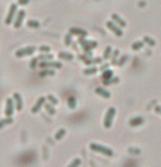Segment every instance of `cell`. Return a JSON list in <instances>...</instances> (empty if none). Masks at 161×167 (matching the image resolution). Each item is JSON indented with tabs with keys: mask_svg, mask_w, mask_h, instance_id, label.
Masks as SVG:
<instances>
[{
	"mask_svg": "<svg viewBox=\"0 0 161 167\" xmlns=\"http://www.w3.org/2000/svg\"><path fill=\"white\" fill-rule=\"evenodd\" d=\"M102 60H103V58H88L87 60H85V62H86L87 64H101L102 62Z\"/></svg>",
	"mask_w": 161,
	"mask_h": 167,
	"instance_id": "ffe728a7",
	"label": "cell"
},
{
	"mask_svg": "<svg viewBox=\"0 0 161 167\" xmlns=\"http://www.w3.org/2000/svg\"><path fill=\"white\" fill-rule=\"evenodd\" d=\"M25 15H26V12L24 10H20L18 11V13H17V17L15 19V22H13V26H15V29H20L22 25V22L24 20Z\"/></svg>",
	"mask_w": 161,
	"mask_h": 167,
	"instance_id": "9c48e42d",
	"label": "cell"
},
{
	"mask_svg": "<svg viewBox=\"0 0 161 167\" xmlns=\"http://www.w3.org/2000/svg\"><path fill=\"white\" fill-rule=\"evenodd\" d=\"M90 150H92L93 152L103 154L105 156H113V155H114L113 150L110 149V147H107V146L102 145V144H99V143H91V144H90Z\"/></svg>",
	"mask_w": 161,
	"mask_h": 167,
	"instance_id": "6da1fadb",
	"label": "cell"
},
{
	"mask_svg": "<svg viewBox=\"0 0 161 167\" xmlns=\"http://www.w3.org/2000/svg\"><path fill=\"white\" fill-rule=\"evenodd\" d=\"M128 152L130 153V154H139L140 150L139 149H133V147H129Z\"/></svg>",
	"mask_w": 161,
	"mask_h": 167,
	"instance_id": "8d00e7d4",
	"label": "cell"
},
{
	"mask_svg": "<svg viewBox=\"0 0 161 167\" xmlns=\"http://www.w3.org/2000/svg\"><path fill=\"white\" fill-rule=\"evenodd\" d=\"M144 122H145V119H144L143 117H140V116L132 118V119L128 121L129 126H132V127H138V126H140V124H144Z\"/></svg>",
	"mask_w": 161,
	"mask_h": 167,
	"instance_id": "5bb4252c",
	"label": "cell"
},
{
	"mask_svg": "<svg viewBox=\"0 0 161 167\" xmlns=\"http://www.w3.org/2000/svg\"><path fill=\"white\" fill-rule=\"evenodd\" d=\"M109 66H110V64H104L103 66H101L100 67V70L102 72L104 71V70H106V69H109Z\"/></svg>",
	"mask_w": 161,
	"mask_h": 167,
	"instance_id": "f35d334b",
	"label": "cell"
},
{
	"mask_svg": "<svg viewBox=\"0 0 161 167\" xmlns=\"http://www.w3.org/2000/svg\"><path fill=\"white\" fill-rule=\"evenodd\" d=\"M144 45H145V42L144 40H138V42H135V43L132 44V49L135 50V51H137V50L141 49L144 47Z\"/></svg>",
	"mask_w": 161,
	"mask_h": 167,
	"instance_id": "603a6c76",
	"label": "cell"
},
{
	"mask_svg": "<svg viewBox=\"0 0 161 167\" xmlns=\"http://www.w3.org/2000/svg\"><path fill=\"white\" fill-rule=\"evenodd\" d=\"M118 56H119V50L115 49L113 50V53H112V57H111V64L113 66H116L118 61Z\"/></svg>",
	"mask_w": 161,
	"mask_h": 167,
	"instance_id": "d6986e66",
	"label": "cell"
},
{
	"mask_svg": "<svg viewBox=\"0 0 161 167\" xmlns=\"http://www.w3.org/2000/svg\"><path fill=\"white\" fill-rule=\"evenodd\" d=\"M118 81H119V78H118V77H116V78L113 77L111 80H105V81H103V84L104 85H110V84H113V83H118Z\"/></svg>",
	"mask_w": 161,
	"mask_h": 167,
	"instance_id": "f546056e",
	"label": "cell"
},
{
	"mask_svg": "<svg viewBox=\"0 0 161 167\" xmlns=\"http://www.w3.org/2000/svg\"><path fill=\"white\" fill-rule=\"evenodd\" d=\"M143 40L145 42V44H147V45H149L150 47H154L156 45H157V43H156V40H154L152 37H149V36H144Z\"/></svg>",
	"mask_w": 161,
	"mask_h": 167,
	"instance_id": "44dd1931",
	"label": "cell"
},
{
	"mask_svg": "<svg viewBox=\"0 0 161 167\" xmlns=\"http://www.w3.org/2000/svg\"><path fill=\"white\" fill-rule=\"evenodd\" d=\"M106 26L109 27V30H111V32L113 33V34H115L116 36H118V37H121V36H123V30L121 26H118L116 23H115L113 20H111V21H107L106 22Z\"/></svg>",
	"mask_w": 161,
	"mask_h": 167,
	"instance_id": "5b68a950",
	"label": "cell"
},
{
	"mask_svg": "<svg viewBox=\"0 0 161 167\" xmlns=\"http://www.w3.org/2000/svg\"><path fill=\"white\" fill-rule=\"evenodd\" d=\"M44 108H45V110H46L47 113L50 115H52V116H54V115L56 114V109L54 108V105L53 104H45L44 105Z\"/></svg>",
	"mask_w": 161,
	"mask_h": 167,
	"instance_id": "cb8c5ba5",
	"label": "cell"
},
{
	"mask_svg": "<svg viewBox=\"0 0 161 167\" xmlns=\"http://www.w3.org/2000/svg\"><path fill=\"white\" fill-rule=\"evenodd\" d=\"M39 50L41 51V53H50V47H48V46H41L39 48Z\"/></svg>",
	"mask_w": 161,
	"mask_h": 167,
	"instance_id": "d590c367",
	"label": "cell"
},
{
	"mask_svg": "<svg viewBox=\"0 0 161 167\" xmlns=\"http://www.w3.org/2000/svg\"><path fill=\"white\" fill-rule=\"evenodd\" d=\"M46 97H39V100H37V102L35 103V105L32 107V109H31V113H33V114H36V113H39V109L42 108V106H44L45 105V102H46Z\"/></svg>",
	"mask_w": 161,
	"mask_h": 167,
	"instance_id": "30bf717a",
	"label": "cell"
},
{
	"mask_svg": "<svg viewBox=\"0 0 161 167\" xmlns=\"http://www.w3.org/2000/svg\"><path fill=\"white\" fill-rule=\"evenodd\" d=\"M46 98L50 100V103L53 104V105H58V104H59V100H58L54 95H50H50H47Z\"/></svg>",
	"mask_w": 161,
	"mask_h": 167,
	"instance_id": "1f68e13d",
	"label": "cell"
},
{
	"mask_svg": "<svg viewBox=\"0 0 161 167\" xmlns=\"http://www.w3.org/2000/svg\"><path fill=\"white\" fill-rule=\"evenodd\" d=\"M69 34H71V35H77L79 37H86L88 35V33L87 31L82 29H79V27H71V29H69Z\"/></svg>",
	"mask_w": 161,
	"mask_h": 167,
	"instance_id": "7c38bea8",
	"label": "cell"
},
{
	"mask_svg": "<svg viewBox=\"0 0 161 167\" xmlns=\"http://www.w3.org/2000/svg\"><path fill=\"white\" fill-rule=\"evenodd\" d=\"M37 58H39V61H48L53 59V55H48V53H46V55H41V56Z\"/></svg>",
	"mask_w": 161,
	"mask_h": 167,
	"instance_id": "4dcf8cb0",
	"label": "cell"
},
{
	"mask_svg": "<svg viewBox=\"0 0 161 167\" xmlns=\"http://www.w3.org/2000/svg\"><path fill=\"white\" fill-rule=\"evenodd\" d=\"M58 57L60 58V59H64V60L70 61L74 59V55L70 53H67V51H60V53H58Z\"/></svg>",
	"mask_w": 161,
	"mask_h": 167,
	"instance_id": "2e32d148",
	"label": "cell"
},
{
	"mask_svg": "<svg viewBox=\"0 0 161 167\" xmlns=\"http://www.w3.org/2000/svg\"><path fill=\"white\" fill-rule=\"evenodd\" d=\"M127 60H128V55H123L122 57L118 59L117 66H118V67H123V66H124V64H125Z\"/></svg>",
	"mask_w": 161,
	"mask_h": 167,
	"instance_id": "83f0119b",
	"label": "cell"
},
{
	"mask_svg": "<svg viewBox=\"0 0 161 167\" xmlns=\"http://www.w3.org/2000/svg\"><path fill=\"white\" fill-rule=\"evenodd\" d=\"M80 165H81V160L80 158H75L71 163L69 164L68 167H79Z\"/></svg>",
	"mask_w": 161,
	"mask_h": 167,
	"instance_id": "d6a6232c",
	"label": "cell"
},
{
	"mask_svg": "<svg viewBox=\"0 0 161 167\" xmlns=\"http://www.w3.org/2000/svg\"><path fill=\"white\" fill-rule=\"evenodd\" d=\"M13 98L8 97L6 100V108H4V115L6 117H12V115L15 113V104H13Z\"/></svg>",
	"mask_w": 161,
	"mask_h": 167,
	"instance_id": "8992f818",
	"label": "cell"
},
{
	"mask_svg": "<svg viewBox=\"0 0 161 167\" xmlns=\"http://www.w3.org/2000/svg\"><path fill=\"white\" fill-rule=\"evenodd\" d=\"M112 53H113V49H112L111 46H107L105 49H104L103 53V60H107V59H111L112 57Z\"/></svg>",
	"mask_w": 161,
	"mask_h": 167,
	"instance_id": "ac0fdd59",
	"label": "cell"
},
{
	"mask_svg": "<svg viewBox=\"0 0 161 167\" xmlns=\"http://www.w3.org/2000/svg\"><path fill=\"white\" fill-rule=\"evenodd\" d=\"M111 18H112V20H113V21H114L115 23L118 25V26H121V27H125L126 25H127V24H126L125 20L121 18V17H119L117 13H113Z\"/></svg>",
	"mask_w": 161,
	"mask_h": 167,
	"instance_id": "4fadbf2b",
	"label": "cell"
},
{
	"mask_svg": "<svg viewBox=\"0 0 161 167\" xmlns=\"http://www.w3.org/2000/svg\"><path fill=\"white\" fill-rule=\"evenodd\" d=\"M12 122H13V119L11 117H6L4 119H1V120H0V129L6 127V126H9V124H11Z\"/></svg>",
	"mask_w": 161,
	"mask_h": 167,
	"instance_id": "7402d4cb",
	"label": "cell"
},
{
	"mask_svg": "<svg viewBox=\"0 0 161 167\" xmlns=\"http://www.w3.org/2000/svg\"><path fill=\"white\" fill-rule=\"evenodd\" d=\"M67 104H68L69 108L74 109V108L77 106V100H76L75 97H69L68 100H67Z\"/></svg>",
	"mask_w": 161,
	"mask_h": 167,
	"instance_id": "4316f807",
	"label": "cell"
},
{
	"mask_svg": "<svg viewBox=\"0 0 161 167\" xmlns=\"http://www.w3.org/2000/svg\"><path fill=\"white\" fill-rule=\"evenodd\" d=\"M30 0H18V4H20V6H25V4H29Z\"/></svg>",
	"mask_w": 161,
	"mask_h": 167,
	"instance_id": "74e56055",
	"label": "cell"
},
{
	"mask_svg": "<svg viewBox=\"0 0 161 167\" xmlns=\"http://www.w3.org/2000/svg\"><path fill=\"white\" fill-rule=\"evenodd\" d=\"M115 114H116V108L115 107H110L107 111L105 113V117H104V128L110 129L112 127L113 120H114Z\"/></svg>",
	"mask_w": 161,
	"mask_h": 167,
	"instance_id": "7a4b0ae2",
	"label": "cell"
},
{
	"mask_svg": "<svg viewBox=\"0 0 161 167\" xmlns=\"http://www.w3.org/2000/svg\"><path fill=\"white\" fill-rule=\"evenodd\" d=\"M113 77H114V72L112 71V70H110V69L104 70L103 73H102V79H103V81H105V80H111Z\"/></svg>",
	"mask_w": 161,
	"mask_h": 167,
	"instance_id": "e0dca14e",
	"label": "cell"
},
{
	"mask_svg": "<svg viewBox=\"0 0 161 167\" xmlns=\"http://www.w3.org/2000/svg\"><path fill=\"white\" fill-rule=\"evenodd\" d=\"M39 67L44 68V69H50V68H55V69H60L63 66H61L60 62L58 61H41L39 64Z\"/></svg>",
	"mask_w": 161,
	"mask_h": 167,
	"instance_id": "ba28073f",
	"label": "cell"
},
{
	"mask_svg": "<svg viewBox=\"0 0 161 167\" xmlns=\"http://www.w3.org/2000/svg\"><path fill=\"white\" fill-rule=\"evenodd\" d=\"M154 110H156V113H157V114L161 115V106H157L156 108H154Z\"/></svg>",
	"mask_w": 161,
	"mask_h": 167,
	"instance_id": "ab89813d",
	"label": "cell"
},
{
	"mask_svg": "<svg viewBox=\"0 0 161 167\" xmlns=\"http://www.w3.org/2000/svg\"><path fill=\"white\" fill-rule=\"evenodd\" d=\"M17 13H18V6H17L15 4H12L10 6V9H9L7 18H6V20H4V23H6L7 25L11 24V23L13 22V20L15 19V17H17Z\"/></svg>",
	"mask_w": 161,
	"mask_h": 167,
	"instance_id": "277c9868",
	"label": "cell"
},
{
	"mask_svg": "<svg viewBox=\"0 0 161 167\" xmlns=\"http://www.w3.org/2000/svg\"><path fill=\"white\" fill-rule=\"evenodd\" d=\"M65 134H66V130L65 129H59L55 134V140H60V139L64 138Z\"/></svg>",
	"mask_w": 161,
	"mask_h": 167,
	"instance_id": "f1b7e54d",
	"label": "cell"
},
{
	"mask_svg": "<svg viewBox=\"0 0 161 167\" xmlns=\"http://www.w3.org/2000/svg\"><path fill=\"white\" fill-rule=\"evenodd\" d=\"M12 98H13V100H15V108H17V110H19V111H20V110H22V108H23V100H22L21 95H20L19 93H13Z\"/></svg>",
	"mask_w": 161,
	"mask_h": 167,
	"instance_id": "8fae6325",
	"label": "cell"
},
{
	"mask_svg": "<svg viewBox=\"0 0 161 167\" xmlns=\"http://www.w3.org/2000/svg\"><path fill=\"white\" fill-rule=\"evenodd\" d=\"M26 25H28L29 27H31V29H39L41 24H39V22L36 21V20H29L28 23H26Z\"/></svg>",
	"mask_w": 161,
	"mask_h": 167,
	"instance_id": "484cf974",
	"label": "cell"
},
{
	"mask_svg": "<svg viewBox=\"0 0 161 167\" xmlns=\"http://www.w3.org/2000/svg\"><path fill=\"white\" fill-rule=\"evenodd\" d=\"M55 74V71L50 70V69H46L44 71L41 72V77H45V75H54Z\"/></svg>",
	"mask_w": 161,
	"mask_h": 167,
	"instance_id": "836d02e7",
	"label": "cell"
},
{
	"mask_svg": "<svg viewBox=\"0 0 161 167\" xmlns=\"http://www.w3.org/2000/svg\"><path fill=\"white\" fill-rule=\"evenodd\" d=\"M36 51V47L34 46H28V47H24V48H21V49H19L17 53H15V56L18 58H22L24 57V56H30V55H32Z\"/></svg>",
	"mask_w": 161,
	"mask_h": 167,
	"instance_id": "52a82bcc",
	"label": "cell"
},
{
	"mask_svg": "<svg viewBox=\"0 0 161 167\" xmlns=\"http://www.w3.org/2000/svg\"><path fill=\"white\" fill-rule=\"evenodd\" d=\"M95 93H97L99 96L103 97V98H110V97H111V93L109 92L107 90L103 89V87H97V89H95Z\"/></svg>",
	"mask_w": 161,
	"mask_h": 167,
	"instance_id": "9a60e30c",
	"label": "cell"
},
{
	"mask_svg": "<svg viewBox=\"0 0 161 167\" xmlns=\"http://www.w3.org/2000/svg\"><path fill=\"white\" fill-rule=\"evenodd\" d=\"M98 72V68L97 67H90V68H87L83 70V74L86 75H92V74H95Z\"/></svg>",
	"mask_w": 161,
	"mask_h": 167,
	"instance_id": "d4e9b609",
	"label": "cell"
},
{
	"mask_svg": "<svg viewBox=\"0 0 161 167\" xmlns=\"http://www.w3.org/2000/svg\"><path fill=\"white\" fill-rule=\"evenodd\" d=\"M72 43V38H71V34H67V35L65 36V45H70Z\"/></svg>",
	"mask_w": 161,
	"mask_h": 167,
	"instance_id": "e575fe53",
	"label": "cell"
},
{
	"mask_svg": "<svg viewBox=\"0 0 161 167\" xmlns=\"http://www.w3.org/2000/svg\"><path fill=\"white\" fill-rule=\"evenodd\" d=\"M78 42L81 45V47L83 48L85 51H88L90 49H94L98 46V43L95 40H88V39H85V37H80Z\"/></svg>",
	"mask_w": 161,
	"mask_h": 167,
	"instance_id": "3957f363",
	"label": "cell"
}]
</instances>
